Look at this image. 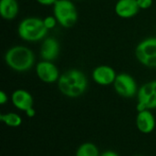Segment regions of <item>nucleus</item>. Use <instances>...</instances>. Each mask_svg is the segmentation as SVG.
<instances>
[{"label":"nucleus","mask_w":156,"mask_h":156,"mask_svg":"<svg viewBox=\"0 0 156 156\" xmlns=\"http://www.w3.org/2000/svg\"><path fill=\"white\" fill-rule=\"evenodd\" d=\"M0 121L4 122L6 126L16 128L22 124V118L20 115L15 112H7L0 115Z\"/></svg>","instance_id":"nucleus-16"},{"label":"nucleus","mask_w":156,"mask_h":156,"mask_svg":"<svg viewBox=\"0 0 156 156\" xmlns=\"http://www.w3.org/2000/svg\"><path fill=\"white\" fill-rule=\"evenodd\" d=\"M135 123L140 133L144 134H149L152 133L155 129V117L150 110L139 111L136 115Z\"/></svg>","instance_id":"nucleus-10"},{"label":"nucleus","mask_w":156,"mask_h":156,"mask_svg":"<svg viewBox=\"0 0 156 156\" xmlns=\"http://www.w3.org/2000/svg\"><path fill=\"white\" fill-rule=\"evenodd\" d=\"M58 88L61 94L68 98H78L85 93L88 89V79L80 69H69L60 75Z\"/></svg>","instance_id":"nucleus-1"},{"label":"nucleus","mask_w":156,"mask_h":156,"mask_svg":"<svg viewBox=\"0 0 156 156\" xmlns=\"http://www.w3.org/2000/svg\"><path fill=\"white\" fill-rule=\"evenodd\" d=\"M137 60L147 68H156V37L141 41L135 48Z\"/></svg>","instance_id":"nucleus-5"},{"label":"nucleus","mask_w":156,"mask_h":156,"mask_svg":"<svg viewBox=\"0 0 156 156\" xmlns=\"http://www.w3.org/2000/svg\"><path fill=\"white\" fill-rule=\"evenodd\" d=\"M36 1L42 5H54L58 0H36Z\"/></svg>","instance_id":"nucleus-20"},{"label":"nucleus","mask_w":156,"mask_h":156,"mask_svg":"<svg viewBox=\"0 0 156 156\" xmlns=\"http://www.w3.org/2000/svg\"><path fill=\"white\" fill-rule=\"evenodd\" d=\"M11 102L14 107L21 112H26L31 108H34V100L31 93L26 90L18 89L11 94Z\"/></svg>","instance_id":"nucleus-11"},{"label":"nucleus","mask_w":156,"mask_h":156,"mask_svg":"<svg viewBox=\"0 0 156 156\" xmlns=\"http://www.w3.org/2000/svg\"><path fill=\"white\" fill-rule=\"evenodd\" d=\"M43 19L30 16L24 18L17 27V34L19 37L27 42H36L43 40L48 34Z\"/></svg>","instance_id":"nucleus-3"},{"label":"nucleus","mask_w":156,"mask_h":156,"mask_svg":"<svg viewBox=\"0 0 156 156\" xmlns=\"http://www.w3.org/2000/svg\"><path fill=\"white\" fill-rule=\"evenodd\" d=\"M134 156H144V155H142V154H136V155H134Z\"/></svg>","instance_id":"nucleus-23"},{"label":"nucleus","mask_w":156,"mask_h":156,"mask_svg":"<svg viewBox=\"0 0 156 156\" xmlns=\"http://www.w3.org/2000/svg\"><path fill=\"white\" fill-rule=\"evenodd\" d=\"M8 100H9L8 95L4 90H1L0 91V104L1 105H5L8 101Z\"/></svg>","instance_id":"nucleus-19"},{"label":"nucleus","mask_w":156,"mask_h":156,"mask_svg":"<svg viewBox=\"0 0 156 156\" xmlns=\"http://www.w3.org/2000/svg\"><path fill=\"white\" fill-rule=\"evenodd\" d=\"M53 14L58 23L66 28L72 27L79 18L77 8L71 0H58L53 5Z\"/></svg>","instance_id":"nucleus-4"},{"label":"nucleus","mask_w":156,"mask_h":156,"mask_svg":"<svg viewBox=\"0 0 156 156\" xmlns=\"http://www.w3.org/2000/svg\"><path fill=\"white\" fill-rule=\"evenodd\" d=\"M116 76L117 74L113 68L108 65H100L96 67L91 73L93 81L101 86H109L113 84Z\"/></svg>","instance_id":"nucleus-9"},{"label":"nucleus","mask_w":156,"mask_h":156,"mask_svg":"<svg viewBox=\"0 0 156 156\" xmlns=\"http://www.w3.org/2000/svg\"><path fill=\"white\" fill-rule=\"evenodd\" d=\"M60 46L54 37H45L40 46V57L42 60L54 61L59 55Z\"/></svg>","instance_id":"nucleus-12"},{"label":"nucleus","mask_w":156,"mask_h":156,"mask_svg":"<svg viewBox=\"0 0 156 156\" xmlns=\"http://www.w3.org/2000/svg\"><path fill=\"white\" fill-rule=\"evenodd\" d=\"M5 64L13 70L26 72L35 64L34 52L25 46H14L7 49L5 54Z\"/></svg>","instance_id":"nucleus-2"},{"label":"nucleus","mask_w":156,"mask_h":156,"mask_svg":"<svg viewBox=\"0 0 156 156\" xmlns=\"http://www.w3.org/2000/svg\"><path fill=\"white\" fill-rule=\"evenodd\" d=\"M43 23H44L46 28L48 30H50V29H53L57 26L58 20L55 17V16H48L43 19Z\"/></svg>","instance_id":"nucleus-17"},{"label":"nucleus","mask_w":156,"mask_h":156,"mask_svg":"<svg viewBox=\"0 0 156 156\" xmlns=\"http://www.w3.org/2000/svg\"><path fill=\"white\" fill-rule=\"evenodd\" d=\"M100 156H120L117 153L112 151V150H107V151H104L102 154H101Z\"/></svg>","instance_id":"nucleus-21"},{"label":"nucleus","mask_w":156,"mask_h":156,"mask_svg":"<svg viewBox=\"0 0 156 156\" xmlns=\"http://www.w3.org/2000/svg\"><path fill=\"white\" fill-rule=\"evenodd\" d=\"M98 147L92 143H84L79 146L75 156H100Z\"/></svg>","instance_id":"nucleus-15"},{"label":"nucleus","mask_w":156,"mask_h":156,"mask_svg":"<svg viewBox=\"0 0 156 156\" xmlns=\"http://www.w3.org/2000/svg\"><path fill=\"white\" fill-rule=\"evenodd\" d=\"M138 5L140 7V9H149L153 4H154V0H137Z\"/></svg>","instance_id":"nucleus-18"},{"label":"nucleus","mask_w":156,"mask_h":156,"mask_svg":"<svg viewBox=\"0 0 156 156\" xmlns=\"http://www.w3.org/2000/svg\"><path fill=\"white\" fill-rule=\"evenodd\" d=\"M19 11L16 0H0V15L5 20H12L16 17Z\"/></svg>","instance_id":"nucleus-14"},{"label":"nucleus","mask_w":156,"mask_h":156,"mask_svg":"<svg viewBox=\"0 0 156 156\" xmlns=\"http://www.w3.org/2000/svg\"><path fill=\"white\" fill-rule=\"evenodd\" d=\"M25 113H26V115H27L28 118H33V117H35V115H36V111H35L34 108H31V109H29L28 111H27Z\"/></svg>","instance_id":"nucleus-22"},{"label":"nucleus","mask_w":156,"mask_h":156,"mask_svg":"<svg viewBox=\"0 0 156 156\" xmlns=\"http://www.w3.org/2000/svg\"><path fill=\"white\" fill-rule=\"evenodd\" d=\"M140 10L137 0H118L114 6L115 14L125 19L135 16Z\"/></svg>","instance_id":"nucleus-13"},{"label":"nucleus","mask_w":156,"mask_h":156,"mask_svg":"<svg viewBox=\"0 0 156 156\" xmlns=\"http://www.w3.org/2000/svg\"><path fill=\"white\" fill-rule=\"evenodd\" d=\"M36 73L37 78L45 83L58 82L60 74L58 67L53 61L42 60L36 66Z\"/></svg>","instance_id":"nucleus-8"},{"label":"nucleus","mask_w":156,"mask_h":156,"mask_svg":"<svg viewBox=\"0 0 156 156\" xmlns=\"http://www.w3.org/2000/svg\"><path fill=\"white\" fill-rule=\"evenodd\" d=\"M156 109V80L144 83L139 88L137 93L136 110H155Z\"/></svg>","instance_id":"nucleus-6"},{"label":"nucleus","mask_w":156,"mask_h":156,"mask_svg":"<svg viewBox=\"0 0 156 156\" xmlns=\"http://www.w3.org/2000/svg\"><path fill=\"white\" fill-rule=\"evenodd\" d=\"M112 85L115 92L119 96L125 99H130L137 96L139 90L137 82L134 78L132 75L124 72L117 74Z\"/></svg>","instance_id":"nucleus-7"}]
</instances>
